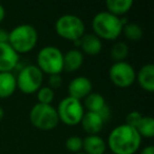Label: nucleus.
<instances>
[{"label":"nucleus","mask_w":154,"mask_h":154,"mask_svg":"<svg viewBox=\"0 0 154 154\" xmlns=\"http://www.w3.org/2000/svg\"><path fill=\"white\" fill-rule=\"evenodd\" d=\"M143 138L137 130L126 124L118 125L109 133L107 147L113 154H135L139 150Z\"/></svg>","instance_id":"f257e3e1"},{"label":"nucleus","mask_w":154,"mask_h":154,"mask_svg":"<svg viewBox=\"0 0 154 154\" xmlns=\"http://www.w3.org/2000/svg\"><path fill=\"white\" fill-rule=\"evenodd\" d=\"M38 42V32L30 23L16 26L9 32V43L18 54H28L36 48Z\"/></svg>","instance_id":"f03ea898"},{"label":"nucleus","mask_w":154,"mask_h":154,"mask_svg":"<svg viewBox=\"0 0 154 154\" xmlns=\"http://www.w3.org/2000/svg\"><path fill=\"white\" fill-rule=\"evenodd\" d=\"M91 26L93 34L101 40L113 41L122 35L124 26L119 17H116L107 11H101L92 18Z\"/></svg>","instance_id":"7ed1b4c3"},{"label":"nucleus","mask_w":154,"mask_h":154,"mask_svg":"<svg viewBox=\"0 0 154 154\" xmlns=\"http://www.w3.org/2000/svg\"><path fill=\"white\" fill-rule=\"evenodd\" d=\"M36 66L43 75L61 74L63 72V53L59 48L54 45L41 48L37 53Z\"/></svg>","instance_id":"20e7f679"},{"label":"nucleus","mask_w":154,"mask_h":154,"mask_svg":"<svg viewBox=\"0 0 154 154\" xmlns=\"http://www.w3.org/2000/svg\"><path fill=\"white\" fill-rule=\"evenodd\" d=\"M55 32L60 38L75 42L86 34V24L79 16L64 14L56 20Z\"/></svg>","instance_id":"39448f33"},{"label":"nucleus","mask_w":154,"mask_h":154,"mask_svg":"<svg viewBox=\"0 0 154 154\" xmlns=\"http://www.w3.org/2000/svg\"><path fill=\"white\" fill-rule=\"evenodd\" d=\"M29 118L33 127L41 131H51L59 124L56 108L52 105L35 103L30 110Z\"/></svg>","instance_id":"423d86ee"},{"label":"nucleus","mask_w":154,"mask_h":154,"mask_svg":"<svg viewBox=\"0 0 154 154\" xmlns=\"http://www.w3.org/2000/svg\"><path fill=\"white\" fill-rule=\"evenodd\" d=\"M17 89L26 95L35 94L43 85V73L36 64H28L16 75Z\"/></svg>","instance_id":"0eeeda50"},{"label":"nucleus","mask_w":154,"mask_h":154,"mask_svg":"<svg viewBox=\"0 0 154 154\" xmlns=\"http://www.w3.org/2000/svg\"><path fill=\"white\" fill-rule=\"evenodd\" d=\"M56 112L59 122H61L69 127H74L80 124L86 110L80 100L66 96L59 101L56 108Z\"/></svg>","instance_id":"6e6552de"},{"label":"nucleus","mask_w":154,"mask_h":154,"mask_svg":"<svg viewBox=\"0 0 154 154\" xmlns=\"http://www.w3.org/2000/svg\"><path fill=\"white\" fill-rule=\"evenodd\" d=\"M110 82L119 89L130 88L136 80V71L128 61L114 62L109 69Z\"/></svg>","instance_id":"1a4fd4ad"},{"label":"nucleus","mask_w":154,"mask_h":154,"mask_svg":"<svg viewBox=\"0 0 154 154\" xmlns=\"http://www.w3.org/2000/svg\"><path fill=\"white\" fill-rule=\"evenodd\" d=\"M93 92V84L86 76H77L68 85V96L78 100H84L90 93Z\"/></svg>","instance_id":"9d476101"},{"label":"nucleus","mask_w":154,"mask_h":154,"mask_svg":"<svg viewBox=\"0 0 154 154\" xmlns=\"http://www.w3.org/2000/svg\"><path fill=\"white\" fill-rule=\"evenodd\" d=\"M19 56L9 43H0V73L13 72L19 64Z\"/></svg>","instance_id":"9b49d317"},{"label":"nucleus","mask_w":154,"mask_h":154,"mask_svg":"<svg viewBox=\"0 0 154 154\" xmlns=\"http://www.w3.org/2000/svg\"><path fill=\"white\" fill-rule=\"evenodd\" d=\"M79 50L89 56H96L103 51V40L93 33H86L79 39Z\"/></svg>","instance_id":"f8f14e48"},{"label":"nucleus","mask_w":154,"mask_h":154,"mask_svg":"<svg viewBox=\"0 0 154 154\" xmlns=\"http://www.w3.org/2000/svg\"><path fill=\"white\" fill-rule=\"evenodd\" d=\"M82 130L88 135H98L103 131L105 122L98 113L86 111L80 122Z\"/></svg>","instance_id":"ddd939ff"},{"label":"nucleus","mask_w":154,"mask_h":154,"mask_svg":"<svg viewBox=\"0 0 154 154\" xmlns=\"http://www.w3.org/2000/svg\"><path fill=\"white\" fill-rule=\"evenodd\" d=\"M138 86L143 91L152 93L154 91V64L146 63L136 73V80Z\"/></svg>","instance_id":"4468645a"},{"label":"nucleus","mask_w":154,"mask_h":154,"mask_svg":"<svg viewBox=\"0 0 154 154\" xmlns=\"http://www.w3.org/2000/svg\"><path fill=\"white\" fill-rule=\"evenodd\" d=\"M107 141L100 135H87L82 138V152L86 154H106Z\"/></svg>","instance_id":"2eb2a0df"},{"label":"nucleus","mask_w":154,"mask_h":154,"mask_svg":"<svg viewBox=\"0 0 154 154\" xmlns=\"http://www.w3.org/2000/svg\"><path fill=\"white\" fill-rule=\"evenodd\" d=\"M85 55L79 49H71L63 54V71L76 72L84 64Z\"/></svg>","instance_id":"dca6fc26"},{"label":"nucleus","mask_w":154,"mask_h":154,"mask_svg":"<svg viewBox=\"0 0 154 154\" xmlns=\"http://www.w3.org/2000/svg\"><path fill=\"white\" fill-rule=\"evenodd\" d=\"M16 90V75L13 72L0 73V99L11 97Z\"/></svg>","instance_id":"f3484780"},{"label":"nucleus","mask_w":154,"mask_h":154,"mask_svg":"<svg viewBox=\"0 0 154 154\" xmlns=\"http://www.w3.org/2000/svg\"><path fill=\"white\" fill-rule=\"evenodd\" d=\"M133 5V0H108L106 2V8L107 12L120 18L131 11Z\"/></svg>","instance_id":"a211bd4d"},{"label":"nucleus","mask_w":154,"mask_h":154,"mask_svg":"<svg viewBox=\"0 0 154 154\" xmlns=\"http://www.w3.org/2000/svg\"><path fill=\"white\" fill-rule=\"evenodd\" d=\"M84 108L88 112H94V113H98L106 105V99L100 93L92 92L84 99Z\"/></svg>","instance_id":"6ab92c4d"},{"label":"nucleus","mask_w":154,"mask_h":154,"mask_svg":"<svg viewBox=\"0 0 154 154\" xmlns=\"http://www.w3.org/2000/svg\"><path fill=\"white\" fill-rule=\"evenodd\" d=\"M129 45L124 41H117L114 42L110 49V56L114 60V62L126 61L127 57L129 56Z\"/></svg>","instance_id":"aec40b11"},{"label":"nucleus","mask_w":154,"mask_h":154,"mask_svg":"<svg viewBox=\"0 0 154 154\" xmlns=\"http://www.w3.org/2000/svg\"><path fill=\"white\" fill-rule=\"evenodd\" d=\"M141 138H152L154 136V119L152 116H143L135 128Z\"/></svg>","instance_id":"412c9836"},{"label":"nucleus","mask_w":154,"mask_h":154,"mask_svg":"<svg viewBox=\"0 0 154 154\" xmlns=\"http://www.w3.org/2000/svg\"><path fill=\"white\" fill-rule=\"evenodd\" d=\"M122 34H124V36L126 37L128 40L138 41L143 38V31L138 23L129 21L128 23H126L124 26H122Z\"/></svg>","instance_id":"4be33fe9"},{"label":"nucleus","mask_w":154,"mask_h":154,"mask_svg":"<svg viewBox=\"0 0 154 154\" xmlns=\"http://www.w3.org/2000/svg\"><path fill=\"white\" fill-rule=\"evenodd\" d=\"M36 96L38 103H41V105H52L54 98H55V92L49 86H42L36 92Z\"/></svg>","instance_id":"5701e85b"},{"label":"nucleus","mask_w":154,"mask_h":154,"mask_svg":"<svg viewBox=\"0 0 154 154\" xmlns=\"http://www.w3.org/2000/svg\"><path fill=\"white\" fill-rule=\"evenodd\" d=\"M66 149L68 151H70L72 154L77 153V152H82V138L79 136H76V135H73L66 138Z\"/></svg>","instance_id":"b1692460"},{"label":"nucleus","mask_w":154,"mask_h":154,"mask_svg":"<svg viewBox=\"0 0 154 154\" xmlns=\"http://www.w3.org/2000/svg\"><path fill=\"white\" fill-rule=\"evenodd\" d=\"M143 115L140 113V112L131 111V112H129V113L127 114L126 122H125V124L128 125V126H130V127H133V128H136L137 125H138L139 122H140V119L143 118Z\"/></svg>","instance_id":"393cba45"},{"label":"nucleus","mask_w":154,"mask_h":154,"mask_svg":"<svg viewBox=\"0 0 154 154\" xmlns=\"http://www.w3.org/2000/svg\"><path fill=\"white\" fill-rule=\"evenodd\" d=\"M62 85V77L61 74H54V75H50L48 77V86L51 89L55 90L58 89L60 86Z\"/></svg>","instance_id":"a878e982"},{"label":"nucleus","mask_w":154,"mask_h":154,"mask_svg":"<svg viewBox=\"0 0 154 154\" xmlns=\"http://www.w3.org/2000/svg\"><path fill=\"white\" fill-rule=\"evenodd\" d=\"M98 114H99V116L103 118V120L105 122V124H106V122L110 119V117H111V109H110L109 106L106 105L105 107H103V109L98 112Z\"/></svg>","instance_id":"bb28decb"},{"label":"nucleus","mask_w":154,"mask_h":154,"mask_svg":"<svg viewBox=\"0 0 154 154\" xmlns=\"http://www.w3.org/2000/svg\"><path fill=\"white\" fill-rule=\"evenodd\" d=\"M9 41V32L0 28V43H7Z\"/></svg>","instance_id":"cd10ccee"},{"label":"nucleus","mask_w":154,"mask_h":154,"mask_svg":"<svg viewBox=\"0 0 154 154\" xmlns=\"http://www.w3.org/2000/svg\"><path fill=\"white\" fill-rule=\"evenodd\" d=\"M139 154H154V148L153 146H147L140 151Z\"/></svg>","instance_id":"c85d7f7f"},{"label":"nucleus","mask_w":154,"mask_h":154,"mask_svg":"<svg viewBox=\"0 0 154 154\" xmlns=\"http://www.w3.org/2000/svg\"><path fill=\"white\" fill-rule=\"evenodd\" d=\"M5 9L1 3H0V23L5 20Z\"/></svg>","instance_id":"c756f323"},{"label":"nucleus","mask_w":154,"mask_h":154,"mask_svg":"<svg viewBox=\"0 0 154 154\" xmlns=\"http://www.w3.org/2000/svg\"><path fill=\"white\" fill-rule=\"evenodd\" d=\"M3 116H5V110H3L2 107H0V122L2 120Z\"/></svg>","instance_id":"7c9ffc66"},{"label":"nucleus","mask_w":154,"mask_h":154,"mask_svg":"<svg viewBox=\"0 0 154 154\" xmlns=\"http://www.w3.org/2000/svg\"><path fill=\"white\" fill-rule=\"evenodd\" d=\"M74 154H86V153H85V152H77V153H74Z\"/></svg>","instance_id":"2f4dec72"},{"label":"nucleus","mask_w":154,"mask_h":154,"mask_svg":"<svg viewBox=\"0 0 154 154\" xmlns=\"http://www.w3.org/2000/svg\"><path fill=\"white\" fill-rule=\"evenodd\" d=\"M106 154H113V153H106Z\"/></svg>","instance_id":"473e14b6"}]
</instances>
